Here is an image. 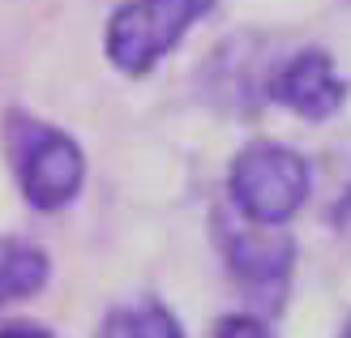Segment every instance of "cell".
<instances>
[{
	"label": "cell",
	"instance_id": "52a82bcc",
	"mask_svg": "<svg viewBox=\"0 0 351 338\" xmlns=\"http://www.w3.org/2000/svg\"><path fill=\"white\" fill-rule=\"evenodd\" d=\"M95 338H184V330L171 309L154 304V300H142V304L112 309L99 322Z\"/></svg>",
	"mask_w": 351,
	"mask_h": 338
},
{
	"label": "cell",
	"instance_id": "277c9868",
	"mask_svg": "<svg viewBox=\"0 0 351 338\" xmlns=\"http://www.w3.org/2000/svg\"><path fill=\"white\" fill-rule=\"evenodd\" d=\"M227 270H232L236 287L249 300H257L261 309H283L278 300L287 295L295 270V244L278 227L244 223L240 231L227 236Z\"/></svg>",
	"mask_w": 351,
	"mask_h": 338
},
{
	"label": "cell",
	"instance_id": "30bf717a",
	"mask_svg": "<svg viewBox=\"0 0 351 338\" xmlns=\"http://www.w3.org/2000/svg\"><path fill=\"white\" fill-rule=\"evenodd\" d=\"M339 338H351V317L343 322V330H339Z\"/></svg>",
	"mask_w": 351,
	"mask_h": 338
},
{
	"label": "cell",
	"instance_id": "8992f818",
	"mask_svg": "<svg viewBox=\"0 0 351 338\" xmlns=\"http://www.w3.org/2000/svg\"><path fill=\"white\" fill-rule=\"evenodd\" d=\"M47 274H51V261L39 244L0 236V309L39 295L47 287Z\"/></svg>",
	"mask_w": 351,
	"mask_h": 338
},
{
	"label": "cell",
	"instance_id": "7a4b0ae2",
	"mask_svg": "<svg viewBox=\"0 0 351 338\" xmlns=\"http://www.w3.org/2000/svg\"><path fill=\"white\" fill-rule=\"evenodd\" d=\"M227 193L244 223L283 227L308 197V163L283 141H249L232 158Z\"/></svg>",
	"mask_w": 351,
	"mask_h": 338
},
{
	"label": "cell",
	"instance_id": "9c48e42d",
	"mask_svg": "<svg viewBox=\"0 0 351 338\" xmlns=\"http://www.w3.org/2000/svg\"><path fill=\"white\" fill-rule=\"evenodd\" d=\"M0 338H56V334L39 322H9V326H0Z\"/></svg>",
	"mask_w": 351,
	"mask_h": 338
},
{
	"label": "cell",
	"instance_id": "6da1fadb",
	"mask_svg": "<svg viewBox=\"0 0 351 338\" xmlns=\"http://www.w3.org/2000/svg\"><path fill=\"white\" fill-rule=\"evenodd\" d=\"M210 9L215 0H125L108 17L103 51L125 77H146Z\"/></svg>",
	"mask_w": 351,
	"mask_h": 338
},
{
	"label": "cell",
	"instance_id": "5b68a950",
	"mask_svg": "<svg viewBox=\"0 0 351 338\" xmlns=\"http://www.w3.org/2000/svg\"><path fill=\"white\" fill-rule=\"evenodd\" d=\"M266 95L300 120H326L347 103V82L322 47H304L283 64H274Z\"/></svg>",
	"mask_w": 351,
	"mask_h": 338
},
{
	"label": "cell",
	"instance_id": "3957f363",
	"mask_svg": "<svg viewBox=\"0 0 351 338\" xmlns=\"http://www.w3.org/2000/svg\"><path fill=\"white\" fill-rule=\"evenodd\" d=\"M9 154H13L17 189H22V197L34 210H47L51 215V210H64L82 193L86 154L69 133L17 116L13 133H9Z\"/></svg>",
	"mask_w": 351,
	"mask_h": 338
},
{
	"label": "cell",
	"instance_id": "ba28073f",
	"mask_svg": "<svg viewBox=\"0 0 351 338\" xmlns=\"http://www.w3.org/2000/svg\"><path fill=\"white\" fill-rule=\"evenodd\" d=\"M215 338H274V330L257 313H227L215 326Z\"/></svg>",
	"mask_w": 351,
	"mask_h": 338
}]
</instances>
